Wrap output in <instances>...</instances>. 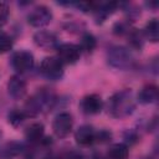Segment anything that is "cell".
<instances>
[{
    "instance_id": "obj_12",
    "label": "cell",
    "mask_w": 159,
    "mask_h": 159,
    "mask_svg": "<svg viewBox=\"0 0 159 159\" xmlns=\"http://www.w3.org/2000/svg\"><path fill=\"white\" fill-rule=\"evenodd\" d=\"M7 91L12 98L20 99L26 93V83L19 76H12L7 82Z\"/></svg>"
},
{
    "instance_id": "obj_14",
    "label": "cell",
    "mask_w": 159,
    "mask_h": 159,
    "mask_svg": "<svg viewBox=\"0 0 159 159\" xmlns=\"http://www.w3.org/2000/svg\"><path fill=\"white\" fill-rule=\"evenodd\" d=\"M117 7V2H94L93 12L98 21H103L107 16H109Z\"/></svg>"
},
{
    "instance_id": "obj_21",
    "label": "cell",
    "mask_w": 159,
    "mask_h": 159,
    "mask_svg": "<svg viewBox=\"0 0 159 159\" xmlns=\"http://www.w3.org/2000/svg\"><path fill=\"white\" fill-rule=\"evenodd\" d=\"M129 42H130V45L133 46V47H142V45H143V40H142V35L138 32V31H135V30H133V31H130L129 32Z\"/></svg>"
},
{
    "instance_id": "obj_18",
    "label": "cell",
    "mask_w": 159,
    "mask_h": 159,
    "mask_svg": "<svg viewBox=\"0 0 159 159\" xmlns=\"http://www.w3.org/2000/svg\"><path fill=\"white\" fill-rule=\"evenodd\" d=\"M96 45H97V41H96V37L92 34H88L87 32V34H83L82 35L80 50H83L84 52L89 53V52H92L96 48Z\"/></svg>"
},
{
    "instance_id": "obj_5",
    "label": "cell",
    "mask_w": 159,
    "mask_h": 159,
    "mask_svg": "<svg viewBox=\"0 0 159 159\" xmlns=\"http://www.w3.org/2000/svg\"><path fill=\"white\" fill-rule=\"evenodd\" d=\"M57 58L66 65H73L80 60L81 50L80 46L73 43H62L57 46Z\"/></svg>"
},
{
    "instance_id": "obj_22",
    "label": "cell",
    "mask_w": 159,
    "mask_h": 159,
    "mask_svg": "<svg viewBox=\"0 0 159 159\" xmlns=\"http://www.w3.org/2000/svg\"><path fill=\"white\" fill-rule=\"evenodd\" d=\"M9 17V6L6 2L0 1V26H2Z\"/></svg>"
},
{
    "instance_id": "obj_6",
    "label": "cell",
    "mask_w": 159,
    "mask_h": 159,
    "mask_svg": "<svg viewBox=\"0 0 159 159\" xmlns=\"http://www.w3.org/2000/svg\"><path fill=\"white\" fill-rule=\"evenodd\" d=\"M52 20V12L47 6L40 5L32 9V11L27 16V21L34 27H43Z\"/></svg>"
},
{
    "instance_id": "obj_19",
    "label": "cell",
    "mask_w": 159,
    "mask_h": 159,
    "mask_svg": "<svg viewBox=\"0 0 159 159\" xmlns=\"http://www.w3.org/2000/svg\"><path fill=\"white\" fill-rule=\"evenodd\" d=\"M25 113H24V111H20V109H12V111H10V113L7 114V119H9V123H11L12 125H15V127H17V125H20L22 122H24V119H25Z\"/></svg>"
},
{
    "instance_id": "obj_3",
    "label": "cell",
    "mask_w": 159,
    "mask_h": 159,
    "mask_svg": "<svg viewBox=\"0 0 159 159\" xmlns=\"http://www.w3.org/2000/svg\"><path fill=\"white\" fill-rule=\"evenodd\" d=\"M108 62L112 67L118 70H127L133 63L130 52L123 46H114L108 51Z\"/></svg>"
},
{
    "instance_id": "obj_16",
    "label": "cell",
    "mask_w": 159,
    "mask_h": 159,
    "mask_svg": "<svg viewBox=\"0 0 159 159\" xmlns=\"http://www.w3.org/2000/svg\"><path fill=\"white\" fill-rule=\"evenodd\" d=\"M144 35L152 42H157L159 40V22L157 19H152L147 22L144 27Z\"/></svg>"
},
{
    "instance_id": "obj_10",
    "label": "cell",
    "mask_w": 159,
    "mask_h": 159,
    "mask_svg": "<svg viewBox=\"0 0 159 159\" xmlns=\"http://www.w3.org/2000/svg\"><path fill=\"white\" fill-rule=\"evenodd\" d=\"M34 42L36 43V46L43 48V50H52V48H57V36L53 32L50 31H37L34 35Z\"/></svg>"
},
{
    "instance_id": "obj_8",
    "label": "cell",
    "mask_w": 159,
    "mask_h": 159,
    "mask_svg": "<svg viewBox=\"0 0 159 159\" xmlns=\"http://www.w3.org/2000/svg\"><path fill=\"white\" fill-rule=\"evenodd\" d=\"M11 65L16 72H27L34 67V56L29 51H17L11 57Z\"/></svg>"
},
{
    "instance_id": "obj_11",
    "label": "cell",
    "mask_w": 159,
    "mask_h": 159,
    "mask_svg": "<svg viewBox=\"0 0 159 159\" xmlns=\"http://www.w3.org/2000/svg\"><path fill=\"white\" fill-rule=\"evenodd\" d=\"M75 139H76L77 144L82 145V147H88L96 142L97 133L94 132V129L91 125H81L75 133Z\"/></svg>"
},
{
    "instance_id": "obj_13",
    "label": "cell",
    "mask_w": 159,
    "mask_h": 159,
    "mask_svg": "<svg viewBox=\"0 0 159 159\" xmlns=\"http://www.w3.org/2000/svg\"><path fill=\"white\" fill-rule=\"evenodd\" d=\"M158 96L159 91L155 84H145L138 93V101L143 104H150L157 102Z\"/></svg>"
},
{
    "instance_id": "obj_7",
    "label": "cell",
    "mask_w": 159,
    "mask_h": 159,
    "mask_svg": "<svg viewBox=\"0 0 159 159\" xmlns=\"http://www.w3.org/2000/svg\"><path fill=\"white\" fill-rule=\"evenodd\" d=\"M72 125H73L72 116L67 112H62V113H60L55 117L53 123H52V129H53V133L57 137L65 138L66 135L70 134V132L72 129Z\"/></svg>"
},
{
    "instance_id": "obj_15",
    "label": "cell",
    "mask_w": 159,
    "mask_h": 159,
    "mask_svg": "<svg viewBox=\"0 0 159 159\" xmlns=\"http://www.w3.org/2000/svg\"><path fill=\"white\" fill-rule=\"evenodd\" d=\"M45 133V128L42 123H32L25 130V137L30 142H39L42 139Z\"/></svg>"
},
{
    "instance_id": "obj_9",
    "label": "cell",
    "mask_w": 159,
    "mask_h": 159,
    "mask_svg": "<svg viewBox=\"0 0 159 159\" xmlns=\"http://www.w3.org/2000/svg\"><path fill=\"white\" fill-rule=\"evenodd\" d=\"M102 107H103V101L101 96L96 93L87 94L81 101V109L86 114H97L102 111Z\"/></svg>"
},
{
    "instance_id": "obj_20",
    "label": "cell",
    "mask_w": 159,
    "mask_h": 159,
    "mask_svg": "<svg viewBox=\"0 0 159 159\" xmlns=\"http://www.w3.org/2000/svg\"><path fill=\"white\" fill-rule=\"evenodd\" d=\"M12 47V39L4 32H0V53L10 51Z\"/></svg>"
},
{
    "instance_id": "obj_17",
    "label": "cell",
    "mask_w": 159,
    "mask_h": 159,
    "mask_svg": "<svg viewBox=\"0 0 159 159\" xmlns=\"http://www.w3.org/2000/svg\"><path fill=\"white\" fill-rule=\"evenodd\" d=\"M128 154H129L128 147L123 143L113 144L108 149V158L109 159H127Z\"/></svg>"
},
{
    "instance_id": "obj_1",
    "label": "cell",
    "mask_w": 159,
    "mask_h": 159,
    "mask_svg": "<svg viewBox=\"0 0 159 159\" xmlns=\"http://www.w3.org/2000/svg\"><path fill=\"white\" fill-rule=\"evenodd\" d=\"M108 113L114 118H124L133 113L135 108V99L133 97L132 91L122 89L114 93L107 103Z\"/></svg>"
},
{
    "instance_id": "obj_2",
    "label": "cell",
    "mask_w": 159,
    "mask_h": 159,
    "mask_svg": "<svg viewBox=\"0 0 159 159\" xmlns=\"http://www.w3.org/2000/svg\"><path fill=\"white\" fill-rule=\"evenodd\" d=\"M55 101V96L52 92L50 91H40L37 92L34 97H31L26 104H25V116H36L37 113H40L42 109L51 107L52 102Z\"/></svg>"
},
{
    "instance_id": "obj_4",
    "label": "cell",
    "mask_w": 159,
    "mask_h": 159,
    "mask_svg": "<svg viewBox=\"0 0 159 159\" xmlns=\"http://www.w3.org/2000/svg\"><path fill=\"white\" fill-rule=\"evenodd\" d=\"M40 72L48 80H60L63 76V63L57 57H45L40 63Z\"/></svg>"
}]
</instances>
